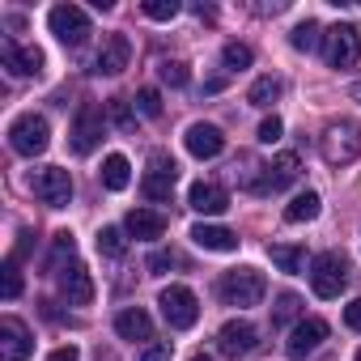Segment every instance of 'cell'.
I'll return each instance as SVG.
<instances>
[{
  "label": "cell",
  "mask_w": 361,
  "mask_h": 361,
  "mask_svg": "<svg viewBox=\"0 0 361 361\" xmlns=\"http://www.w3.org/2000/svg\"><path fill=\"white\" fill-rule=\"evenodd\" d=\"M319 153H323L327 166H348V161H357V153H361V128L348 123V119L327 123L323 136H319Z\"/></svg>",
  "instance_id": "cell-1"
},
{
  "label": "cell",
  "mask_w": 361,
  "mask_h": 361,
  "mask_svg": "<svg viewBox=\"0 0 361 361\" xmlns=\"http://www.w3.org/2000/svg\"><path fill=\"white\" fill-rule=\"evenodd\" d=\"M217 293H221L226 306H259L264 293H268V281H264V272H255V268H234V272L221 276Z\"/></svg>",
  "instance_id": "cell-2"
},
{
  "label": "cell",
  "mask_w": 361,
  "mask_h": 361,
  "mask_svg": "<svg viewBox=\"0 0 361 361\" xmlns=\"http://www.w3.org/2000/svg\"><path fill=\"white\" fill-rule=\"evenodd\" d=\"M9 145H13V153H22V157H39V153L51 145V123H47L43 115L26 111V115H18V119L9 123Z\"/></svg>",
  "instance_id": "cell-3"
},
{
  "label": "cell",
  "mask_w": 361,
  "mask_h": 361,
  "mask_svg": "<svg viewBox=\"0 0 361 361\" xmlns=\"http://www.w3.org/2000/svg\"><path fill=\"white\" fill-rule=\"evenodd\" d=\"M310 285H314L319 298H340V293L348 289V259L336 255V251L314 255V264H310Z\"/></svg>",
  "instance_id": "cell-4"
},
{
  "label": "cell",
  "mask_w": 361,
  "mask_h": 361,
  "mask_svg": "<svg viewBox=\"0 0 361 361\" xmlns=\"http://www.w3.org/2000/svg\"><path fill=\"white\" fill-rule=\"evenodd\" d=\"M157 306H161V319H166L174 331H188V327H196V319H200V302H196V293H192L188 285H166Z\"/></svg>",
  "instance_id": "cell-5"
},
{
  "label": "cell",
  "mask_w": 361,
  "mask_h": 361,
  "mask_svg": "<svg viewBox=\"0 0 361 361\" xmlns=\"http://www.w3.org/2000/svg\"><path fill=\"white\" fill-rule=\"evenodd\" d=\"M174 183H178V161H174L170 153H153V157H149V174L140 178L145 200L166 204V200L174 196Z\"/></svg>",
  "instance_id": "cell-6"
},
{
  "label": "cell",
  "mask_w": 361,
  "mask_h": 361,
  "mask_svg": "<svg viewBox=\"0 0 361 361\" xmlns=\"http://www.w3.org/2000/svg\"><path fill=\"white\" fill-rule=\"evenodd\" d=\"M323 56H327L331 68H353V64L361 60V30L348 26V22L331 26V30L323 35Z\"/></svg>",
  "instance_id": "cell-7"
},
{
  "label": "cell",
  "mask_w": 361,
  "mask_h": 361,
  "mask_svg": "<svg viewBox=\"0 0 361 361\" xmlns=\"http://www.w3.org/2000/svg\"><path fill=\"white\" fill-rule=\"evenodd\" d=\"M30 192H35L47 209H64V204L73 200V178H68L64 166H43V170L30 174Z\"/></svg>",
  "instance_id": "cell-8"
},
{
  "label": "cell",
  "mask_w": 361,
  "mask_h": 361,
  "mask_svg": "<svg viewBox=\"0 0 361 361\" xmlns=\"http://www.w3.org/2000/svg\"><path fill=\"white\" fill-rule=\"evenodd\" d=\"M47 26H51V35H56L64 47H81V43L94 35L85 9H77V5H56V9L47 13Z\"/></svg>",
  "instance_id": "cell-9"
},
{
  "label": "cell",
  "mask_w": 361,
  "mask_h": 361,
  "mask_svg": "<svg viewBox=\"0 0 361 361\" xmlns=\"http://www.w3.org/2000/svg\"><path fill=\"white\" fill-rule=\"evenodd\" d=\"M298 174H302V161H298V153H276L268 166H264V178L251 188L255 196H272V192H285L289 183H298Z\"/></svg>",
  "instance_id": "cell-10"
},
{
  "label": "cell",
  "mask_w": 361,
  "mask_h": 361,
  "mask_svg": "<svg viewBox=\"0 0 361 361\" xmlns=\"http://www.w3.org/2000/svg\"><path fill=\"white\" fill-rule=\"evenodd\" d=\"M30 353H35L30 327L18 314H5V319H0V357H5V361H26Z\"/></svg>",
  "instance_id": "cell-11"
},
{
  "label": "cell",
  "mask_w": 361,
  "mask_h": 361,
  "mask_svg": "<svg viewBox=\"0 0 361 361\" xmlns=\"http://www.w3.org/2000/svg\"><path fill=\"white\" fill-rule=\"evenodd\" d=\"M73 153H94V145L102 140V111L94 106V102H81V111H77V119H73Z\"/></svg>",
  "instance_id": "cell-12"
},
{
  "label": "cell",
  "mask_w": 361,
  "mask_h": 361,
  "mask_svg": "<svg viewBox=\"0 0 361 361\" xmlns=\"http://www.w3.org/2000/svg\"><path fill=\"white\" fill-rule=\"evenodd\" d=\"M217 348L226 353V357H247V353H255L259 348V331L247 323V319H230L221 331H217Z\"/></svg>",
  "instance_id": "cell-13"
},
{
  "label": "cell",
  "mask_w": 361,
  "mask_h": 361,
  "mask_svg": "<svg viewBox=\"0 0 361 361\" xmlns=\"http://www.w3.org/2000/svg\"><path fill=\"white\" fill-rule=\"evenodd\" d=\"M128 60H132L128 35H106V39H102V51L94 56V73H98V77H119V73L128 68Z\"/></svg>",
  "instance_id": "cell-14"
},
{
  "label": "cell",
  "mask_w": 361,
  "mask_h": 361,
  "mask_svg": "<svg viewBox=\"0 0 361 361\" xmlns=\"http://www.w3.org/2000/svg\"><path fill=\"white\" fill-rule=\"evenodd\" d=\"M323 340H327V323H323V319H298V327H293L289 340H285V353H289L293 361H302V357H310Z\"/></svg>",
  "instance_id": "cell-15"
},
{
  "label": "cell",
  "mask_w": 361,
  "mask_h": 361,
  "mask_svg": "<svg viewBox=\"0 0 361 361\" xmlns=\"http://www.w3.org/2000/svg\"><path fill=\"white\" fill-rule=\"evenodd\" d=\"M0 60H5L9 77H39V73H43V51H39V47H18L13 39H5Z\"/></svg>",
  "instance_id": "cell-16"
},
{
  "label": "cell",
  "mask_w": 361,
  "mask_h": 361,
  "mask_svg": "<svg viewBox=\"0 0 361 361\" xmlns=\"http://www.w3.org/2000/svg\"><path fill=\"white\" fill-rule=\"evenodd\" d=\"M183 145H188V153H192V157L209 161V157H217V153L226 149V136H221V128H217V123H192V128H188V136H183Z\"/></svg>",
  "instance_id": "cell-17"
},
{
  "label": "cell",
  "mask_w": 361,
  "mask_h": 361,
  "mask_svg": "<svg viewBox=\"0 0 361 361\" xmlns=\"http://www.w3.org/2000/svg\"><path fill=\"white\" fill-rule=\"evenodd\" d=\"M56 281H60V293H64L73 306H90V302H94V281H90V272H85L81 264H68L64 272H56Z\"/></svg>",
  "instance_id": "cell-18"
},
{
  "label": "cell",
  "mask_w": 361,
  "mask_h": 361,
  "mask_svg": "<svg viewBox=\"0 0 361 361\" xmlns=\"http://www.w3.org/2000/svg\"><path fill=\"white\" fill-rule=\"evenodd\" d=\"M115 331L119 340H132V344H153V319L140 310V306H128L115 314Z\"/></svg>",
  "instance_id": "cell-19"
},
{
  "label": "cell",
  "mask_w": 361,
  "mask_h": 361,
  "mask_svg": "<svg viewBox=\"0 0 361 361\" xmlns=\"http://www.w3.org/2000/svg\"><path fill=\"white\" fill-rule=\"evenodd\" d=\"M188 204L196 209V213H204V217H217V213H226L230 209V196H226V188H217V183H192V192H188Z\"/></svg>",
  "instance_id": "cell-20"
},
{
  "label": "cell",
  "mask_w": 361,
  "mask_h": 361,
  "mask_svg": "<svg viewBox=\"0 0 361 361\" xmlns=\"http://www.w3.org/2000/svg\"><path fill=\"white\" fill-rule=\"evenodd\" d=\"M123 230H128L132 238L153 243V238H161V234H166V217H161V213H153V209H132V213L123 217Z\"/></svg>",
  "instance_id": "cell-21"
},
{
  "label": "cell",
  "mask_w": 361,
  "mask_h": 361,
  "mask_svg": "<svg viewBox=\"0 0 361 361\" xmlns=\"http://www.w3.org/2000/svg\"><path fill=\"white\" fill-rule=\"evenodd\" d=\"M192 243L196 247H204V251H238V234L234 230H226V226H209V221H200V226H192Z\"/></svg>",
  "instance_id": "cell-22"
},
{
  "label": "cell",
  "mask_w": 361,
  "mask_h": 361,
  "mask_svg": "<svg viewBox=\"0 0 361 361\" xmlns=\"http://www.w3.org/2000/svg\"><path fill=\"white\" fill-rule=\"evenodd\" d=\"M132 183V166H128V157L123 153H111L106 161H102V188L106 192H123Z\"/></svg>",
  "instance_id": "cell-23"
},
{
  "label": "cell",
  "mask_w": 361,
  "mask_h": 361,
  "mask_svg": "<svg viewBox=\"0 0 361 361\" xmlns=\"http://www.w3.org/2000/svg\"><path fill=\"white\" fill-rule=\"evenodd\" d=\"M268 255H272V264H276L281 272H289V276H298V272H306V247H289V243H272V247H268Z\"/></svg>",
  "instance_id": "cell-24"
},
{
  "label": "cell",
  "mask_w": 361,
  "mask_h": 361,
  "mask_svg": "<svg viewBox=\"0 0 361 361\" xmlns=\"http://www.w3.org/2000/svg\"><path fill=\"white\" fill-rule=\"evenodd\" d=\"M319 209H323V204H319V196H314V192H302V196H293V200L285 204V221H289V226L314 221V217H319Z\"/></svg>",
  "instance_id": "cell-25"
},
{
  "label": "cell",
  "mask_w": 361,
  "mask_h": 361,
  "mask_svg": "<svg viewBox=\"0 0 361 361\" xmlns=\"http://www.w3.org/2000/svg\"><path fill=\"white\" fill-rule=\"evenodd\" d=\"M73 255H77V238L64 230V234H56L51 238V259H47V272H64L68 264H73Z\"/></svg>",
  "instance_id": "cell-26"
},
{
  "label": "cell",
  "mask_w": 361,
  "mask_h": 361,
  "mask_svg": "<svg viewBox=\"0 0 361 361\" xmlns=\"http://www.w3.org/2000/svg\"><path fill=\"white\" fill-rule=\"evenodd\" d=\"M281 90H285V85H281V77H259V81L251 85L247 102H251V106H264V111H268V106H272V102L281 98Z\"/></svg>",
  "instance_id": "cell-27"
},
{
  "label": "cell",
  "mask_w": 361,
  "mask_h": 361,
  "mask_svg": "<svg viewBox=\"0 0 361 361\" xmlns=\"http://www.w3.org/2000/svg\"><path fill=\"white\" fill-rule=\"evenodd\" d=\"M98 251H102L106 259H119V255L128 251V230H119V226H102V230H98Z\"/></svg>",
  "instance_id": "cell-28"
},
{
  "label": "cell",
  "mask_w": 361,
  "mask_h": 361,
  "mask_svg": "<svg viewBox=\"0 0 361 361\" xmlns=\"http://www.w3.org/2000/svg\"><path fill=\"white\" fill-rule=\"evenodd\" d=\"M289 43H293L298 51H319V47H323V30H319V22H310V18H306V22L289 35Z\"/></svg>",
  "instance_id": "cell-29"
},
{
  "label": "cell",
  "mask_w": 361,
  "mask_h": 361,
  "mask_svg": "<svg viewBox=\"0 0 361 361\" xmlns=\"http://www.w3.org/2000/svg\"><path fill=\"white\" fill-rule=\"evenodd\" d=\"M157 77H161L170 90H183V85L192 81V68H188L183 60H161V64H157Z\"/></svg>",
  "instance_id": "cell-30"
},
{
  "label": "cell",
  "mask_w": 361,
  "mask_h": 361,
  "mask_svg": "<svg viewBox=\"0 0 361 361\" xmlns=\"http://www.w3.org/2000/svg\"><path fill=\"white\" fill-rule=\"evenodd\" d=\"M0 293H5L9 302L22 298V268H18V255H9L5 268H0Z\"/></svg>",
  "instance_id": "cell-31"
},
{
  "label": "cell",
  "mask_w": 361,
  "mask_h": 361,
  "mask_svg": "<svg viewBox=\"0 0 361 361\" xmlns=\"http://www.w3.org/2000/svg\"><path fill=\"white\" fill-rule=\"evenodd\" d=\"M298 314H302V298H298V293H281L276 306H272V327H285V323H293Z\"/></svg>",
  "instance_id": "cell-32"
},
{
  "label": "cell",
  "mask_w": 361,
  "mask_h": 361,
  "mask_svg": "<svg viewBox=\"0 0 361 361\" xmlns=\"http://www.w3.org/2000/svg\"><path fill=\"white\" fill-rule=\"evenodd\" d=\"M251 47L247 43H226V51H221V64H226V73H243V68H251Z\"/></svg>",
  "instance_id": "cell-33"
},
{
  "label": "cell",
  "mask_w": 361,
  "mask_h": 361,
  "mask_svg": "<svg viewBox=\"0 0 361 361\" xmlns=\"http://www.w3.org/2000/svg\"><path fill=\"white\" fill-rule=\"evenodd\" d=\"M106 115H111V119H115V128H123V132H132V128H136V115H132L128 98H111V102H106Z\"/></svg>",
  "instance_id": "cell-34"
},
{
  "label": "cell",
  "mask_w": 361,
  "mask_h": 361,
  "mask_svg": "<svg viewBox=\"0 0 361 361\" xmlns=\"http://www.w3.org/2000/svg\"><path fill=\"white\" fill-rule=\"evenodd\" d=\"M145 18H153V22H170L174 13H178V0H145Z\"/></svg>",
  "instance_id": "cell-35"
},
{
  "label": "cell",
  "mask_w": 361,
  "mask_h": 361,
  "mask_svg": "<svg viewBox=\"0 0 361 361\" xmlns=\"http://www.w3.org/2000/svg\"><path fill=\"white\" fill-rule=\"evenodd\" d=\"M170 357H174V344L170 340H153V344H145L136 353V361H170Z\"/></svg>",
  "instance_id": "cell-36"
},
{
  "label": "cell",
  "mask_w": 361,
  "mask_h": 361,
  "mask_svg": "<svg viewBox=\"0 0 361 361\" xmlns=\"http://www.w3.org/2000/svg\"><path fill=\"white\" fill-rule=\"evenodd\" d=\"M136 111H140L145 119H157V115H161V98H157V90H140V94H136Z\"/></svg>",
  "instance_id": "cell-37"
},
{
  "label": "cell",
  "mask_w": 361,
  "mask_h": 361,
  "mask_svg": "<svg viewBox=\"0 0 361 361\" xmlns=\"http://www.w3.org/2000/svg\"><path fill=\"white\" fill-rule=\"evenodd\" d=\"M174 264H178V255H174V251H153L145 268H149L153 276H161V272H166V268H174Z\"/></svg>",
  "instance_id": "cell-38"
},
{
  "label": "cell",
  "mask_w": 361,
  "mask_h": 361,
  "mask_svg": "<svg viewBox=\"0 0 361 361\" xmlns=\"http://www.w3.org/2000/svg\"><path fill=\"white\" fill-rule=\"evenodd\" d=\"M281 132H285V123H281L276 115H268V119L259 123V140H264V145H276V140H281Z\"/></svg>",
  "instance_id": "cell-39"
},
{
  "label": "cell",
  "mask_w": 361,
  "mask_h": 361,
  "mask_svg": "<svg viewBox=\"0 0 361 361\" xmlns=\"http://www.w3.org/2000/svg\"><path fill=\"white\" fill-rule=\"evenodd\" d=\"M344 323H348V327H353V331H361V298H357V302H348V306H344Z\"/></svg>",
  "instance_id": "cell-40"
},
{
  "label": "cell",
  "mask_w": 361,
  "mask_h": 361,
  "mask_svg": "<svg viewBox=\"0 0 361 361\" xmlns=\"http://www.w3.org/2000/svg\"><path fill=\"white\" fill-rule=\"evenodd\" d=\"M47 361H81V353H77L73 344H64V348H56V353H51Z\"/></svg>",
  "instance_id": "cell-41"
},
{
  "label": "cell",
  "mask_w": 361,
  "mask_h": 361,
  "mask_svg": "<svg viewBox=\"0 0 361 361\" xmlns=\"http://www.w3.org/2000/svg\"><path fill=\"white\" fill-rule=\"evenodd\" d=\"M196 18H209V22H213V18H217V9H213V5H196Z\"/></svg>",
  "instance_id": "cell-42"
},
{
  "label": "cell",
  "mask_w": 361,
  "mask_h": 361,
  "mask_svg": "<svg viewBox=\"0 0 361 361\" xmlns=\"http://www.w3.org/2000/svg\"><path fill=\"white\" fill-rule=\"evenodd\" d=\"M348 98H353V102H361V81H353V85H348Z\"/></svg>",
  "instance_id": "cell-43"
},
{
  "label": "cell",
  "mask_w": 361,
  "mask_h": 361,
  "mask_svg": "<svg viewBox=\"0 0 361 361\" xmlns=\"http://www.w3.org/2000/svg\"><path fill=\"white\" fill-rule=\"evenodd\" d=\"M192 361H213V357H204V353H200V357H192Z\"/></svg>",
  "instance_id": "cell-44"
},
{
  "label": "cell",
  "mask_w": 361,
  "mask_h": 361,
  "mask_svg": "<svg viewBox=\"0 0 361 361\" xmlns=\"http://www.w3.org/2000/svg\"><path fill=\"white\" fill-rule=\"evenodd\" d=\"M357 361H361V348H357Z\"/></svg>",
  "instance_id": "cell-45"
}]
</instances>
